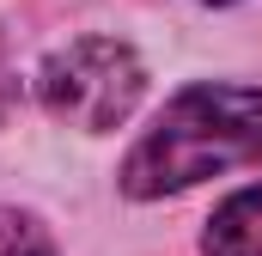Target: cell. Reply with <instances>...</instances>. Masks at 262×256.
<instances>
[{"instance_id": "1", "label": "cell", "mask_w": 262, "mask_h": 256, "mask_svg": "<svg viewBox=\"0 0 262 256\" xmlns=\"http://www.w3.org/2000/svg\"><path fill=\"white\" fill-rule=\"evenodd\" d=\"M262 159V92L250 86H189L177 92L152 128L122 159V189L134 201L195 189L220 171Z\"/></svg>"}, {"instance_id": "2", "label": "cell", "mask_w": 262, "mask_h": 256, "mask_svg": "<svg viewBox=\"0 0 262 256\" xmlns=\"http://www.w3.org/2000/svg\"><path fill=\"white\" fill-rule=\"evenodd\" d=\"M140 92H146V67L116 37H79V43L55 49L37 73L43 110L67 128H85V134L122 128L140 104Z\"/></svg>"}, {"instance_id": "3", "label": "cell", "mask_w": 262, "mask_h": 256, "mask_svg": "<svg viewBox=\"0 0 262 256\" xmlns=\"http://www.w3.org/2000/svg\"><path fill=\"white\" fill-rule=\"evenodd\" d=\"M207 256H262V183L226 195L207 220V238H201Z\"/></svg>"}, {"instance_id": "4", "label": "cell", "mask_w": 262, "mask_h": 256, "mask_svg": "<svg viewBox=\"0 0 262 256\" xmlns=\"http://www.w3.org/2000/svg\"><path fill=\"white\" fill-rule=\"evenodd\" d=\"M0 256H55V238H49L31 214L0 207Z\"/></svg>"}, {"instance_id": "5", "label": "cell", "mask_w": 262, "mask_h": 256, "mask_svg": "<svg viewBox=\"0 0 262 256\" xmlns=\"http://www.w3.org/2000/svg\"><path fill=\"white\" fill-rule=\"evenodd\" d=\"M213 6H226V0H213Z\"/></svg>"}]
</instances>
